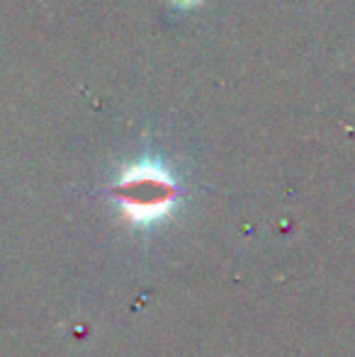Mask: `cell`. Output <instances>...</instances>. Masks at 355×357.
<instances>
[{"instance_id": "cell-1", "label": "cell", "mask_w": 355, "mask_h": 357, "mask_svg": "<svg viewBox=\"0 0 355 357\" xmlns=\"http://www.w3.org/2000/svg\"><path fill=\"white\" fill-rule=\"evenodd\" d=\"M122 204L134 221H151L168 212L173 204V185L158 170L139 168L124 180Z\"/></svg>"}]
</instances>
